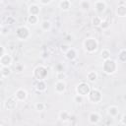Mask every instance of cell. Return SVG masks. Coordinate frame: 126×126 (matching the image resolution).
Returning a JSON list of instances; mask_svg holds the SVG:
<instances>
[{"label": "cell", "instance_id": "6da1fadb", "mask_svg": "<svg viewBox=\"0 0 126 126\" xmlns=\"http://www.w3.org/2000/svg\"><path fill=\"white\" fill-rule=\"evenodd\" d=\"M88 120H89V123L90 124H93V125L94 124H97L100 121V116L96 112H92V113H90Z\"/></svg>", "mask_w": 126, "mask_h": 126}, {"label": "cell", "instance_id": "7a4b0ae2", "mask_svg": "<svg viewBox=\"0 0 126 126\" xmlns=\"http://www.w3.org/2000/svg\"><path fill=\"white\" fill-rule=\"evenodd\" d=\"M118 113H119V110H118V107L117 106H110L107 109V114L110 117H112V118L113 117H116Z\"/></svg>", "mask_w": 126, "mask_h": 126}, {"label": "cell", "instance_id": "3957f363", "mask_svg": "<svg viewBox=\"0 0 126 126\" xmlns=\"http://www.w3.org/2000/svg\"><path fill=\"white\" fill-rule=\"evenodd\" d=\"M15 95L17 96V98H18L19 100H23V99H25V98L27 97V93H26L24 90H19V91L15 94Z\"/></svg>", "mask_w": 126, "mask_h": 126}, {"label": "cell", "instance_id": "277c9868", "mask_svg": "<svg viewBox=\"0 0 126 126\" xmlns=\"http://www.w3.org/2000/svg\"><path fill=\"white\" fill-rule=\"evenodd\" d=\"M69 113L67 112V111H62V112H60V114H59V119L62 121V122H66V121H68L69 120Z\"/></svg>", "mask_w": 126, "mask_h": 126}, {"label": "cell", "instance_id": "5b68a950", "mask_svg": "<svg viewBox=\"0 0 126 126\" xmlns=\"http://www.w3.org/2000/svg\"><path fill=\"white\" fill-rule=\"evenodd\" d=\"M64 90H65V84L62 83V82H58V83L56 84V91L59 92V93H61V92H63Z\"/></svg>", "mask_w": 126, "mask_h": 126}, {"label": "cell", "instance_id": "8992f818", "mask_svg": "<svg viewBox=\"0 0 126 126\" xmlns=\"http://www.w3.org/2000/svg\"><path fill=\"white\" fill-rule=\"evenodd\" d=\"M35 108H36L37 111H42V110H44L45 105H44L43 103L39 102V103H36V104H35Z\"/></svg>", "mask_w": 126, "mask_h": 126}, {"label": "cell", "instance_id": "52a82bcc", "mask_svg": "<svg viewBox=\"0 0 126 126\" xmlns=\"http://www.w3.org/2000/svg\"><path fill=\"white\" fill-rule=\"evenodd\" d=\"M125 119H126V118H125V115H123V116H122V118H121V120H120V124H121V125H123V126H125V125H126Z\"/></svg>", "mask_w": 126, "mask_h": 126}]
</instances>
